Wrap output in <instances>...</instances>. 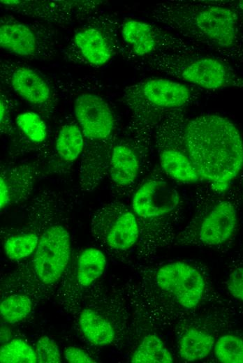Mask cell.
<instances>
[{
	"label": "cell",
	"mask_w": 243,
	"mask_h": 363,
	"mask_svg": "<svg viewBox=\"0 0 243 363\" xmlns=\"http://www.w3.org/2000/svg\"><path fill=\"white\" fill-rule=\"evenodd\" d=\"M35 170L28 167H20L2 170L0 177L1 209L10 205L15 199L22 198L31 192Z\"/></svg>",
	"instance_id": "cell-12"
},
{
	"label": "cell",
	"mask_w": 243,
	"mask_h": 363,
	"mask_svg": "<svg viewBox=\"0 0 243 363\" xmlns=\"http://www.w3.org/2000/svg\"><path fill=\"white\" fill-rule=\"evenodd\" d=\"M80 328L87 341L97 346L111 344L115 337L112 325L96 311L83 309L78 317Z\"/></svg>",
	"instance_id": "cell-17"
},
{
	"label": "cell",
	"mask_w": 243,
	"mask_h": 363,
	"mask_svg": "<svg viewBox=\"0 0 243 363\" xmlns=\"http://www.w3.org/2000/svg\"><path fill=\"white\" fill-rule=\"evenodd\" d=\"M71 255V239L68 230L61 224L48 227L40 236L34 253V267L38 279L52 284L64 273Z\"/></svg>",
	"instance_id": "cell-4"
},
{
	"label": "cell",
	"mask_w": 243,
	"mask_h": 363,
	"mask_svg": "<svg viewBox=\"0 0 243 363\" xmlns=\"http://www.w3.org/2000/svg\"><path fill=\"white\" fill-rule=\"evenodd\" d=\"M0 45L7 51L24 57L36 50L34 34L27 25L17 22L1 24Z\"/></svg>",
	"instance_id": "cell-14"
},
{
	"label": "cell",
	"mask_w": 243,
	"mask_h": 363,
	"mask_svg": "<svg viewBox=\"0 0 243 363\" xmlns=\"http://www.w3.org/2000/svg\"><path fill=\"white\" fill-rule=\"evenodd\" d=\"M183 140L200 177L216 192L225 191L243 168V140L235 125L214 114L191 119Z\"/></svg>",
	"instance_id": "cell-1"
},
{
	"label": "cell",
	"mask_w": 243,
	"mask_h": 363,
	"mask_svg": "<svg viewBox=\"0 0 243 363\" xmlns=\"http://www.w3.org/2000/svg\"><path fill=\"white\" fill-rule=\"evenodd\" d=\"M214 339L209 332L198 328H189L179 338V354L187 362L201 360L214 349Z\"/></svg>",
	"instance_id": "cell-18"
},
{
	"label": "cell",
	"mask_w": 243,
	"mask_h": 363,
	"mask_svg": "<svg viewBox=\"0 0 243 363\" xmlns=\"http://www.w3.org/2000/svg\"><path fill=\"white\" fill-rule=\"evenodd\" d=\"M74 113L86 137L91 140L108 138L115 128V117L108 103L100 96L84 94L74 103Z\"/></svg>",
	"instance_id": "cell-7"
},
{
	"label": "cell",
	"mask_w": 243,
	"mask_h": 363,
	"mask_svg": "<svg viewBox=\"0 0 243 363\" xmlns=\"http://www.w3.org/2000/svg\"><path fill=\"white\" fill-rule=\"evenodd\" d=\"M178 191L163 179L152 177L134 193L132 208L142 218L161 217L171 213L179 205Z\"/></svg>",
	"instance_id": "cell-6"
},
{
	"label": "cell",
	"mask_w": 243,
	"mask_h": 363,
	"mask_svg": "<svg viewBox=\"0 0 243 363\" xmlns=\"http://www.w3.org/2000/svg\"><path fill=\"white\" fill-rule=\"evenodd\" d=\"M133 363H171L172 356L163 342L157 336L149 334L145 336L135 348L131 357Z\"/></svg>",
	"instance_id": "cell-21"
},
{
	"label": "cell",
	"mask_w": 243,
	"mask_h": 363,
	"mask_svg": "<svg viewBox=\"0 0 243 363\" xmlns=\"http://www.w3.org/2000/svg\"><path fill=\"white\" fill-rule=\"evenodd\" d=\"M17 126L31 142H42L47 137V127L40 117L33 112L18 114L15 119Z\"/></svg>",
	"instance_id": "cell-27"
},
{
	"label": "cell",
	"mask_w": 243,
	"mask_h": 363,
	"mask_svg": "<svg viewBox=\"0 0 243 363\" xmlns=\"http://www.w3.org/2000/svg\"><path fill=\"white\" fill-rule=\"evenodd\" d=\"M168 9L164 20L172 29L219 47H230L235 42L237 17L231 9L215 5Z\"/></svg>",
	"instance_id": "cell-2"
},
{
	"label": "cell",
	"mask_w": 243,
	"mask_h": 363,
	"mask_svg": "<svg viewBox=\"0 0 243 363\" xmlns=\"http://www.w3.org/2000/svg\"><path fill=\"white\" fill-rule=\"evenodd\" d=\"M237 225V212L228 201L215 204L202 219L198 230L199 241L206 246L226 242L233 234Z\"/></svg>",
	"instance_id": "cell-9"
},
{
	"label": "cell",
	"mask_w": 243,
	"mask_h": 363,
	"mask_svg": "<svg viewBox=\"0 0 243 363\" xmlns=\"http://www.w3.org/2000/svg\"><path fill=\"white\" fill-rule=\"evenodd\" d=\"M35 353L38 363H60L61 362L59 348L51 338L43 336L36 342Z\"/></svg>",
	"instance_id": "cell-28"
},
{
	"label": "cell",
	"mask_w": 243,
	"mask_h": 363,
	"mask_svg": "<svg viewBox=\"0 0 243 363\" xmlns=\"http://www.w3.org/2000/svg\"><path fill=\"white\" fill-rule=\"evenodd\" d=\"M122 36L135 54L140 57L150 54L156 45V36L152 27L140 20H130L124 22Z\"/></svg>",
	"instance_id": "cell-19"
},
{
	"label": "cell",
	"mask_w": 243,
	"mask_h": 363,
	"mask_svg": "<svg viewBox=\"0 0 243 363\" xmlns=\"http://www.w3.org/2000/svg\"><path fill=\"white\" fill-rule=\"evenodd\" d=\"M238 5L239 7L243 10V1H240Z\"/></svg>",
	"instance_id": "cell-32"
},
{
	"label": "cell",
	"mask_w": 243,
	"mask_h": 363,
	"mask_svg": "<svg viewBox=\"0 0 243 363\" xmlns=\"http://www.w3.org/2000/svg\"><path fill=\"white\" fill-rule=\"evenodd\" d=\"M106 264L105 255L101 250L96 248L84 249L78 260V283L84 287L91 286L103 274Z\"/></svg>",
	"instance_id": "cell-20"
},
{
	"label": "cell",
	"mask_w": 243,
	"mask_h": 363,
	"mask_svg": "<svg viewBox=\"0 0 243 363\" xmlns=\"http://www.w3.org/2000/svg\"><path fill=\"white\" fill-rule=\"evenodd\" d=\"M153 64L161 72L206 89L243 86V79L230 67L212 57L163 54Z\"/></svg>",
	"instance_id": "cell-3"
},
{
	"label": "cell",
	"mask_w": 243,
	"mask_h": 363,
	"mask_svg": "<svg viewBox=\"0 0 243 363\" xmlns=\"http://www.w3.org/2000/svg\"><path fill=\"white\" fill-rule=\"evenodd\" d=\"M227 288L233 297L243 302V267H237L231 272Z\"/></svg>",
	"instance_id": "cell-29"
},
{
	"label": "cell",
	"mask_w": 243,
	"mask_h": 363,
	"mask_svg": "<svg viewBox=\"0 0 243 363\" xmlns=\"http://www.w3.org/2000/svg\"><path fill=\"white\" fill-rule=\"evenodd\" d=\"M1 109H0V117H1V124H3V121L5 119V117L6 116V106L5 103L1 100Z\"/></svg>",
	"instance_id": "cell-31"
},
{
	"label": "cell",
	"mask_w": 243,
	"mask_h": 363,
	"mask_svg": "<svg viewBox=\"0 0 243 363\" xmlns=\"http://www.w3.org/2000/svg\"><path fill=\"white\" fill-rule=\"evenodd\" d=\"M40 237L34 232H26L8 237L3 244L6 256L13 260L24 259L34 253Z\"/></svg>",
	"instance_id": "cell-23"
},
{
	"label": "cell",
	"mask_w": 243,
	"mask_h": 363,
	"mask_svg": "<svg viewBox=\"0 0 243 363\" xmlns=\"http://www.w3.org/2000/svg\"><path fill=\"white\" fill-rule=\"evenodd\" d=\"M74 42L84 58L91 64L102 66L112 57L111 48L103 34L94 28L78 32Z\"/></svg>",
	"instance_id": "cell-16"
},
{
	"label": "cell",
	"mask_w": 243,
	"mask_h": 363,
	"mask_svg": "<svg viewBox=\"0 0 243 363\" xmlns=\"http://www.w3.org/2000/svg\"><path fill=\"white\" fill-rule=\"evenodd\" d=\"M138 98L154 109L166 110L186 105L193 91L186 85L165 78H154L138 86Z\"/></svg>",
	"instance_id": "cell-8"
},
{
	"label": "cell",
	"mask_w": 243,
	"mask_h": 363,
	"mask_svg": "<svg viewBox=\"0 0 243 363\" xmlns=\"http://www.w3.org/2000/svg\"><path fill=\"white\" fill-rule=\"evenodd\" d=\"M139 237V227L135 213L124 211L110 225L106 234V243L112 249L126 251Z\"/></svg>",
	"instance_id": "cell-15"
},
{
	"label": "cell",
	"mask_w": 243,
	"mask_h": 363,
	"mask_svg": "<svg viewBox=\"0 0 243 363\" xmlns=\"http://www.w3.org/2000/svg\"><path fill=\"white\" fill-rule=\"evenodd\" d=\"M156 281L162 290L186 309L196 307L203 297L205 283L202 275L185 262H172L162 266L156 272Z\"/></svg>",
	"instance_id": "cell-5"
},
{
	"label": "cell",
	"mask_w": 243,
	"mask_h": 363,
	"mask_svg": "<svg viewBox=\"0 0 243 363\" xmlns=\"http://www.w3.org/2000/svg\"><path fill=\"white\" fill-rule=\"evenodd\" d=\"M162 170L171 178L181 182H196L200 179L186 147L169 145L159 152Z\"/></svg>",
	"instance_id": "cell-11"
},
{
	"label": "cell",
	"mask_w": 243,
	"mask_h": 363,
	"mask_svg": "<svg viewBox=\"0 0 243 363\" xmlns=\"http://www.w3.org/2000/svg\"><path fill=\"white\" fill-rule=\"evenodd\" d=\"M31 309L32 303L27 296L12 295L1 302V318L7 323H16L26 318Z\"/></svg>",
	"instance_id": "cell-24"
},
{
	"label": "cell",
	"mask_w": 243,
	"mask_h": 363,
	"mask_svg": "<svg viewBox=\"0 0 243 363\" xmlns=\"http://www.w3.org/2000/svg\"><path fill=\"white\" fill-rule=\"evenodd\" d=\"M1 363H36L35 350L22 339H14L3 345L0 350Z\"/></svg>",
	"instance_id": "cell-26"
},
{
	"label": "cell",
	"mask_w": 243,
	"mask_h": 363,
	"mask_svg": "<svg viewBox=\"0 0 243 363\" xmlns=\"http://www.w3.org/2000/svg\"><path fill=\"white\" fill-rule=\"evenodd\" d=\"M216 358L223 363H243V339L233 334H226L214 343Z\"/></svg>",
	"instance_id": "cell-25"
},
{
	"label": "cell",
	"mask_w": 243,
	"mask_h": 363,
	"mask_svg": "<svg viewBox=\"0 0 243 363\" xmlns=\"http://www.w3.org/2000/svg\"><path fill=\"white\" fill-rule=\"evenodd\" d=\"M83 147V137L77 125L66 124L61 128L56 141V150L61 159L68 162L75 161L80 155Z\"/></svg>",
	"instance_id": "cell-22"
},
{
	"label": "cell",
	"mask_w": 243,
	"mask_h": 363,
	"mask_svg": "<svg viewBox=\"0 0 243 363\" xmlns=\"http://www.w3.org/2000/svg\"><path fill=\"white\" fill-rule=\"evenodd\" d=\"M10 84L18 95L31 104L41 105L51 97L50 89L45 80L27 67L15 68L10 76Z\"/></svg>",
	"instance_id": "cell-10"
},
{
	"label": "cell",
	"mask_w": 243,
	"mask_h": 363,
	"mask_svg": "<svg viewBox=\"0 0 243 363\" xmlns=\"http://www.w3.org/2000/svg\"><path fill=\"white\" fill-rule=\"evenodd\" d=\"M65 359L71 363L96 362L87 352L77 347L69 346L65 350Z\"/></svg>",
	"instance_id": "cell-30"
},
{
	"label": "cell",
	"mask_w": 243,
	"mask_h": 363,
	"mask_svg": "<svg viewBox=\"0 0 243 363\" xmlns=\"http://www.w3.org/2000/svg\"><path fill=\"white\" fill-rule=\"evenodd\" d=\"M140 170V161L136 152L124 144L115 145L112 150L109 171L112 182L121 187L132 185Z\"/></svg>",
	"instance_id": "cell-13"
}]
</instances>
